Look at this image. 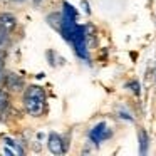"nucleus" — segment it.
Listing matches in <instances>:
<instances>
[{"mask_svg":"<svg viewBox=\"0 0 156 156\" xmlns=\"http://www.w3.org/2000/svg\"><path fill=\"white\" fill-rule=\"evenodd\" d=\"M45 106H47V98H45V91L41 86H30L25 89L24 92V108L34 118L44 114Z\"/></svg>","mask_w":156,"mask_h":156,"instance_id":"obj_1","label":"nucleus"},{"mask_svg":"<svg viewBox=\"0 0 156 156\" xmlns=\"http://www.w3.org/2000/svg\"><path fill=\"white\" fill-rule=\"evenodd\" d=\"M71 44L74 45L76 54H77L81 59L87 61L89 54H87V45H86V27H84V25H77L76 34H74V37H72Z\"/></svg>","mask_w":156,"mask_h":156,"instance_id":"obj_2","label":"nucleus"},{"mask_svg":"<svg viewBox=\"0 0 156 156\" xmlns=\"http://www.w3.org/2000/svg\"><path fill=\"white\" fill-rule=\"evenodd\" d=\"M112 136V131L109 129V126L106 122H98L94 128L89 131V139H91L94 144H101L102 141L109 139Z\"/></svg>","mask_w":156,"mask_h":156,"instance_id":"obj_3","label":"nucleus"},{"mask_svg":"<svg viewBox=\"0 0 156 156\" xmlns=\"http://www.w3.org/2000/svg\"><path fill=\"white\" fill-rule=\"evenodd\" d=\"M47 146H49V151H51L52 154H62V153H66V149H67L62 136L57 134V133H51V134H49Z\"/></svg>","mask_w":156,"mask_h":156,"instance_id":"obj_4","label":"nucleus"},{"mask_svg":"<svg viewBox=\"0 0 156 156\" xmlns=\"http://www.w3.org/2000/svg\"><path fill=\"white\" fill-rule=\"evenodd\" d=\"M17 27V19L12 14H0V32L10 35Z\"/></svg>","mask_w":156,"mask_h":156,"instance_id":"obj_5","label":"nucleus"},{"mask_svg":"<svg viewBox=\"0 0 156 156\" xmlns=\"http://www.w3.org/2000/svg\"><path fill=\"white\" fill-rule=\"evenodd\" d=\"M4 84H5V89H9V91H20L22 87H24V81H22L20 77H19L17 74H7L4 77Z\"/></svg>","mask_w":156,"mask_h":156,"instance_id":"obj_6","label":"nucleus"},{"mask_svg":"<svg viewBox=\"0 0 156 156\" xmlns=\"http://www.w3.org/2000/svg\"><path fill=\"white\" fill-rule=\"evenodd\" d=\"M138 139H139V153L146 154L148 153V146H149V136L144 129H139L138 131Z\"/></svg>","mask_w":156,"mask_h":156,"instance_id":"obj_7","label":"nucleus"},{"mask_svg":"<svg viewBox=\"0 0 156 156\" xmlns=\"http://www.w3.org/2000/svg\"><path fill=\"white\" fill-rule=\"evenodd\" d=\"M9 108V92L5 89H0V112H4Z\"/></svg>","mask_w":156,"mask_h":156,"instance_id":"obj_8","label":"nucleus"},{"mask_svg":"<svg viewBox=\"0 0 156 156\" xmlns=\"http://www.w3.org/2000/svg\"><path fill=\"white\" fill-rule=\"evenodd\" d=\"M5 143H7L9 146H12V148H15L17 154H22V148H20V146H17V143H15L14 139H5Z\"/></svg>","mask_w":156,"mask_h":156,"instance_id":"obj_9","label":"nucleus"},{"mask_svg":"<svg viewBox=\"0 0 156 156\" xmlns=\"http://www.w3.org/2000/svg\"><path fill=\"white\" fill-rule=\"evenodd\" d=\"M128 87H131V91L134 92V94H139V84H138V81L128 82Z\"/></svg>","mask_w":156,"mask_h":156,"instance_id":"obj_10","label":"nucleus"},{"mask_svg":"<svg viewBox=\"0 0 156 156\" xmlns=\"http://www.w3.org/2000/svg\"><path fill=\"white\" fill-rule=\"evenodd\" d=\"M7 34H4V32H0V51H2V47L5 45V42H7Z\"/></svg>","mask_w":156,"mask_h":156,"instance_id":"obj_11","label":"nucleus"},{"mask_svg":"<svg viewBox=\"0 0 156 156\" xmlns=\"http://www.w3.org/2000/svg\"><path fill=\"white\" fill-rule=\"evenodd\" d=\"M41 2H42V0H34V4H35V5H37V4H41Z\"/></svg>","mask_w":156,"mask_h":156,"instance_id":"obj_12","label":"nucleus"},{"mask_svg":"<svg viewBox=\"0 0 156 156\" xmlns=\"http://www.w3.org/2000/svg\"><path fill=\"white\" fill-rule=\"evenodd\" d=\"M0 67H2V66H0ZM0 77H2V69H0Z\"/></svg>","mask_w":156,"mask_h":156,"instance_id":"obj_13","label":"nucleus"},{"mask_svg":"<svg viewBox=\"0 0 156 156\" xmlns=\"http://www.w3.org/2000/svg\"><path fill=\"white\" fill-rule=\"evenodd\" d=\"M15 2H24V0H15Z\"/></svg>","mask_w":156,"mask_h":156,"instance_id":"obj_14","label":"nucleus"}]
</instances>
